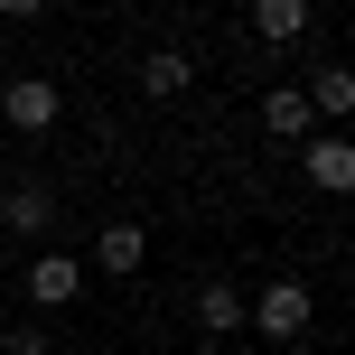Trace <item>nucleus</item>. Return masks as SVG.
<instances>
[{"label":"nucleus","mask_w":355,"mask_h":355,"mask_svg":"<svg viewBox=\"0 0 355 355\" xmlns=\"http://www.w3.org/2000/svg\"><path fill=\"white\" fill-rule=\"evenodd\" d=\"M37 10H47V0H0V19H37Z\"/></svg>","instance_id":"ddd939ff"},{"label":"nucleus","mask_w":355,"mask_h":355,"mask_svg":"<svg viewBox=\"0 0 355 355\" xmlns=\"http://www.w3.org/2000/svg\"><path fill=\"white\" fill-rule=\"evenodd\" d=\"M262 122L281 131V141H300V131L318 122V112H309V94H300V85H281V94H271V103H262Z\"/></svg>","instance_id":"1a4fd4ad"},{"label":"nucleus","mask_w":355,"mask_h":355,"mask_svg":"<svg viewBox=\"0 0 355 355\" xmlns=\"http://www.w3.org/2000/svg\"><path fill=\"white\" fill-rule=\"evenodd\" d=\"M196 318H206L215 337H234V327H243V290H234V281H215V290H196Z\"/></svg>","instance_id":"6e6552de"},{"label":"nucleus","mask_w":355,"mask_h":355,"mask_svg":"<svg viewBox=\"0 0 355 355\" xmlns=\"http://www.w3.org/2000/svg\"><path fill=\"white\" fill-rule=\"evenodd\" d=\"M94 262H103V271H141V262H150V234H141V225H112L103 243H94Z\"/></svg>","instance_id":"423d86ee"},{"label":"nucleus","mask_w":355,"mask_h":355,"mask_svg":"<svg viewBox=\"0 0 355 355\" xmlns=\"http://www.w3.org/2000/svg\"><path fill=\"white\" fill-rule=\"evenodd\" d=\"M187 56H178V47H159V56H141V85H150V103H168V94H187Z\"/></svg>","instance_id":"0eeeda50"},{"label":"nucleus","mask_w":355,"mask_h":355,"mask_svg":"<svg viewBox=\"0 0 355 355\" xmlns=\"http://www.w3.org/2000/svg\"><path fill=\"white\" fill-rule=\"evenodd\" d=\"M309 112H355V75H346V66H327L318 85H309Z\"/></svg>","instance_id":"9b49d317"},{"label":"nucleus","mask_w":355,"mask_h":355,"mask_svg":"<svg viewBox=\"0 0 355 355\" xmlns=\"http://www.w3.org/2000/svg\"><path fill=\"white\" fill-rule=\"evenodd\" d=\"M252 318H262V337H281V346H290V337H300V327H309V290H300V281H271Z\"/></svg>","instance_id":"f03ea898"},{"label":"nucleus","mask_w":355,"mask_h":355,"mask_svg":"<svg viewBox=\"0 0 355 355\" xmlns=\"http://www.w3.org/2000/svg\"><path fill=\"white\" fill-rule=\"evenodd\" d=\"M309 178H318L327 196H346V187H355V150H346V141H309Z\"/></svg>","instance_id":"20e7f679"},{"label":"nucleus","mask_w":355,"mask_h":355,"mask_svg":"<svg viewBox=\"0 0 355 355\" xmlns=\"http://www.w3.org/2000/svg\"><path fill=\"white\" fill-rule=\"evenodd\" d=\"M252 28H262L271 47H290V37L309 28V0H252Z\"/></svg>","instance_id":"39448f33"},{"label":"nucleus","mask_w":355,"mask_h":355,"mask_svg":"<svg viewBox=\"0 0 355 355\" xmlns=\"http://www.w3.org/2000/svg\"><path fill=\"white\" fill-rule=\"evenodd\" d=\"M0 215H10V234H47V187H10V206H0Z\"/></svg>","instance_id":"9d476101"},{"label":"nucleus","mask_w":355,"mask_h":355,"mask_svg":"<svg viewBox=\"0 0 355 355\" xmlns=\"http://www.w3.org/2000/svg\"><path fill=\"white\" fill-rule=\"evenodd\" d=\"M75 290H85V271H75V262H66V252H47V262H37V271H28V300H37V309H66V300H75Z\"/></svg>","instance_id":"7ed1b4c3"},{"label":"nucleus","mask_w":355,"mask_h":355,"mask_svg":"<svg viewBox=\"0 0 355 355\" xmlns=\"http://www.w3.org/2000/svg\"><path fill=\"white\" fill-rule=\"evenodd\" d=\"M0 355H47V337H28V327H10V337H0Z\"/></svg>","instance_id":"f8f14e48"},{"label":"nucleus","mask_w":355,"mask_h":355,"mask_svg":"<svg viewBox=\"0 0 355 355\" xmlns=\"http://www.w3.org/2000/svg\"><path fill=\"white\" fill-rule=\"evenodd\" d=\"M0 112H10V131H47L56 122V85L47 75H10L0 85Z\"/></svg>","instance_id":"f257e3e1"}]
</instances>
